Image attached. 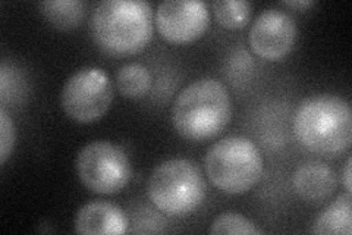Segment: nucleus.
Here are the masks:
<instances>
[{"mask_svg":"<svg viewBox=\"0 0 352 235\" xmlns=\"http://www.w3.org/2000/svg\"><path fill=\"white\" fill-rule=\"evenodd\" d=\"M232 118V100L216 78H200L186 85L172 106V124L181 137L204 141L222 132Z\"/></svg>","mask_w":352,"mask_h":235,"instance_id":"obj_1","label":"nucleus"},{"mask_svg":"<svg viewBox=\"0 0 352 235\" xmlns=\"http://www.w3.org/2000/svg\"><path fill=\"white\" fill-rule=\"evenodd\" d=\"M90 30L100 50L131 56L144 50L153 37V9L144 0H104L91 15Z\"/></svg>","mask_w":352,"mask_h":235,"instance_id":"obj_2","label":"nucleus"},{"mask_svg":"<svg viewBox=\"0 0 352 235\" xmlns=\"http://www.w3.org/2000/svg\"><path fill=\"white\" fill-rule=\"evenodd\" d=\"M294 132L308 150L324 156L345 153L352 144L349 102L333 94L305 99L295 112Z\"/></svg>","mask_w":352,"mask_h":235,"instance_id":"obj_3","label":"nucleus"},{"mask_svg":"<svg viewBox=\"0 0 352 235\" xmlns=\"http://www.w3.org/2000/svg\"><path fill=\"white\" fill-rule=\"evenodd\" d=\"M207 193L203 172L188 159H169L153 171L147 194L163 215L184 218L203 205Z\"/></svg>","mask_w":352,"mask_h":235,"instance_id":"obj_4","label":"nucleus"},{"mask_svg":"<svg viewBox=\"0 0 352 235\" xmlns=\"http://www.w3.org/2000/svg\"><path fill=\"white\" fill-rule=\"evenodd\" d=\"M204 166L208 180L228 194H242L254 187L263 175V156L251 140L225 137L208 149Z\"/></svg>","mask_w":352,"mask_h":235,"instance_id":"obj_5","label":"nucleus"},{"mask_svg":"<svg viewBox=\"0 0 352 235\" xmlns=\"http://www.w3.org/2000/svg\"><path fill=\"white\" fill-rule=\"evenodd\" d=\"M76 175L85 188L97 194H116L131 180L125 152L110 141H93L76 156Z\"/></svg>","mask_w":352,"mask_h":235,"instance_id":"obj_6","label":"nucleus"},{"mask_svg":"<svg viewBox=\"0 0 352 235\" xmlns=\"http://www.w3.org/2000/svg\"><path fill=\"white\" fill-rule=\"evenodd\" d=\"M112 102V81L102 68L96 66H85L74 72L60 93L63 112L80 124H90L103 118Z\"/></svg>","mask_w":352,"mask_h":235,"instance_id":"obj_7","label":"nucleus"},{"mask_svg":"<svg viewBox=\"0 0 352 235\" xmlns=\"http://www.w3.org/2000/svg\"><path fill=\"white\" fill-rule=\"evenodd\" d=\"M210 21L207 3L201 0H164L154 14V24L163 39L185 44L200 39Z\"/></svg>","mask_w":352,"mask_h":235,"instance_id":"obj_8","label":"nucleus"},{"mask_svg":"<svg viewBox=\"0 0 352 235\" xmlns=\"http://www.w3.org/2000/svg\"><path fill=\"white\" fill-rule=\"evenodd\" d=\"M298 28L291 15L276 8L264 9L250 28L248 41L258 58L276 62L283 59L296 43Z\"/></svg>","mask_w":352,"mask_h":235,"instance_id":"obj_9","label":"nucleus"},{"mask_svg":"<svg viewBox=\"0 0 352 235\" xmlns=\"http://www.w3.org/2000/svg\"><path fill=\"white\" fill-rule=\"evenodd\" d=\"M75 232L82 235H120L128 232L124 210L109 201L96 200L76 212Z\"/></svg>","mask_w":352,"mask_h":235,"instance_id":"obj_10","label":"nucleus"},{"mask_svg":"<svg viewBox=\"0 0 352 235\" xmlns=\"http://www.w3.org/2000/svg\"><path fill=\"white\" fill-rule=\"evenodd\" d=\"M292 183L295 193L307 203L322 205L335 194L338 176L326 163L308 162L295 171Z\"/></svg>","mask_w":352,"mask_h":235,"instance_id":"obj_11","label":"nucleus"},{"mask_svg":"<svg viewBox=\"0 0 352 235\" xmlns=\"http://www.w3.org/2000/svg\"><path fill=\"white\" fill-rule=\"evenodd\" d=\"M311 232L314 234H333L351 235L352 234V197L349 193L340 194L333 200L313 223Z\"/></svg>","mask_w":352,"mask_h":235,"instance_id":"obj_12","label":"nucleus"},{"mask_svg":"<svg viewBox=\"0 0 352 235\" xmlns=\"http://www.w3.org/2000/svg\"><path fill=\"white\" fill-rule=\"evenodd\" d=\"M38 8L50 25L59 30H71L81 24L87 3L81 0H46Z\"/></svg>","mask_w":352,"mask_h":235,"instance_id":"obj_13","label":"nucleus"},{"mask_svg":"<svg viewBox=\"0 0 352 235\" xmlns=\"http://www.w3.org/2000/svg\"><path fill=\"white\" fill-rule=\"evenodd\" d=\"M118 92L126 99L146 96L151 87V75L144 65L126 63L116 74Z\"/></svg>","mask_w":352,"mask_h":235,"instance_id":"obj_14","label":"nucleus"},{"mask_svg":"<svg viewBox=\"0 0 352 235\" xmlns=\"http://www.w3.org/2000/svg\"><path fill=\"white\" fill-rule=\"evenodd\" d=\"M212 10L220 25L236 30L245 27L252 12V5L247 0H216L212 3Z\"/></svg>","mask_w":352,"mask_h":235,"instance_id":"obj_15","label":"nucleus"},{"mask_svg":"<svg viewBox=\"0 0 352 235\" xmlns=\"http://www.w3.org/2000/svg\"><path fill=\"white\" fill-rule=\"evenodd\" d=\"M208 231H210V234H263V231L257 228L248 218L234 214V212H226V214L219 215Z\"/></svg>","mask_w":352,"mask_h":235,"instance_id":"obj_16","label":"nucleus"},{"mask_svg":"<svg viewBox=\"0 0 352 235\" xmlns=\"http://www.w3.org/2000/svg\"><path fill=\"white\" fill-rule=\"evenodd\" d=\"M16 143V127L14 119L6 112L5 106L0 109V163L5 165L12 154Z\"/></svg>","mask_w":352,"mask_h":235,"instance_id":"obj_17","label":"nucleus"},{"mask_svg":"<svg viewBox=\"0 0 352 235\" xmlns=\"http://www.w3.org/2000/svg\"><path fill=\"white\" fill-rule=\"evenodd\" d=\"M351 166H352V158L351 156H348V159L345 162V166H344V171H342V184L346 190V193L351 194L352 192V184H351Z\"/></svg>","mask_w":352,"mask_h":235,"instance_id":"obj_18","label":"nucleus"},{"mask_svg":"<svg viewBox=\"0 0 352 235\" xmlns=\"http://www.w3.org/2000/svg\"><path fill=\"white\" fill-rule=\"evenodd\" d=\"M285 5H288L291 8H300V9H307L314 5L313 0H288L285 2Z\"/></svg>","mask_w":352,"mask_h":235,"instance_id":"obj_19","label":"nucleus"}]
</instances>
